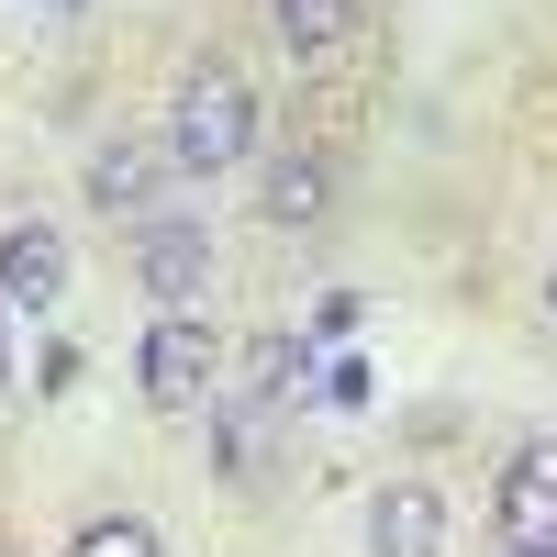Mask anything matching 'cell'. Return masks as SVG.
Instances as JSON below:
<instances>
[{"label":"cell","instance_id":"5","mask_svg":"<svg viewBox=\"0 0 557 557\" xmlns=\"http://www.w3.org/2000/svg\"><path fill=\"white\" fill-rule=\"evenodd\" d=\"M168 146H146V134H112V146H89V168H78V190H89V212H157V190H168Z\"/></svg>","mask_w":557,"mask_h":557},{"label":"cell","instance_id":"8","mask_svg":"<svg viewBox=\"0 0 557 557\" xmlns=\"http://www.w3.org/2000/svg\"><path fill=\"white\" fill-rule=\"evenodd\" d=\"M257 212L278 223V235H290V223H323V212H335V168H323V157H278L268 190H257Z\"/></svg>","mask_w":557,"mask_h":557},{"label":"cell","instance_id":"2","mask_svg":"<svg viewBox=\"0 0 557 557\" xmlns=\"http://www.w3.org/2000/svg\"><path fill=\"white\" fill-rule=\"evenodd\" d=\"M134 380H146L157 412H201V401L223 391V335H212L201 312H157L146 346H134Z\"/></svg>","mask_w":557,"mask_h":557},{"label":"cell","instance_id":"6","mask_svg":"<svg viewBox=\"0 0 557 557\" xmlns=\"http://www.w3.org/2000/svg\"><path fill=\"white\" fill-rule=\"evenodd\" d=\"M368 557H446V491L435 480H391L368 502Z\"/></svg>","mask_w":557,"mask_h":557},{"label":"cell","instance_id":"9","mask_svg":"<svg viewBox=\"0 0 557 557\" xmlns=\"http://www.w3.org/2000/svg\"><path fill=\"white\" fill-rule=\"evenodd\" d=\"M368 23V0H268V34L290 45V57H323V45H346Z\"/></svg>","mask_w":557,"mask_h":557},{"label":"cell","instance_id":"3","mask_svg":"<svg viewBox=\"0 0 557 557\" xmlns=\"http://www.w3.org/2000/svg\"><path fill=\"white\" fill-rule=\"evenodd\" d=\"M212 278V223L201 212H146V235H134V290L157 312H190Z\"/></svg>","mask_w":557,"mask_h":557},{"label":"cell","instance_id":"10","mask_svg":"<svg viewBox=\"0 0 557 557\" xmlns=\"http://www.w3.org/2000/svg\"><path fill=\"white\" fill-rule=\"evenodd\" d=\"M67 557H168V546H157V524L101 513V524H78V546H67Z\"/></svg>","mask_w":557,"mask_h":557},{"label":"cell","instance_id":"4","mask_svg":"<svg viewBox=\"0 0 557 557\" xmlns=\"http://www.w3.org/2000/svg\"><path fill=\"white\" fill-rule=\"evenodd\" d=\"M491 524H502V546H513V557H557V435H524V446H513Z\"/></svg>","mask_w":557,"mask_h":557},{"label":"cell","instance_id":"12","mask_svg":"<svg viewBox=\"0 0 557 557\" xmlns=\"http://www.w3.org/2000/svg\"><path fill=\"white\" fill-rule=\"evenodd\" d=\"M546 312H557V257H546Z\"/></svg>","mask_w":557,"mask_h":557},{"label":"cell","instance_id":"1","mask_svg":"<svg viewBox=\"0 0 557 557\" xmlns=\"http://www.w3.org/2000/svg\"><path fill=\"white\" fill-rule=\"evenodd\" d=\"M168 157L190 178H223L235 157H257V89L235 67H190L168 89Z\"/></svg>","mask_w":557,"mask_h":557},{"label":"cell","instance_id":"7","mask_svg":"<svg viewBox=\"0 0 557 557\" xmlns=\"http://www.w3.org/2000/svg\"><path fill=\"white\" fill-rule=\"evenodd\" d=\"M0 301H23V312L67 301V235L57 223H12L0 235Z\"/></svg>","mask_w":557,"mask_h":557},{"label":"cell","instance_id":"11","mask_svg":"<svg viewBox=\"0 0 557 557\" xmlns=\"http://www.w3.org/2000/svg\"><path fill=\"white\" fill-rule=\"evenodd\" d=\"M0 312H12V301H0ZM0 380H12V335H0Z\"/></svg>","mask_w":557,"mask_h":557}]
</instances>
